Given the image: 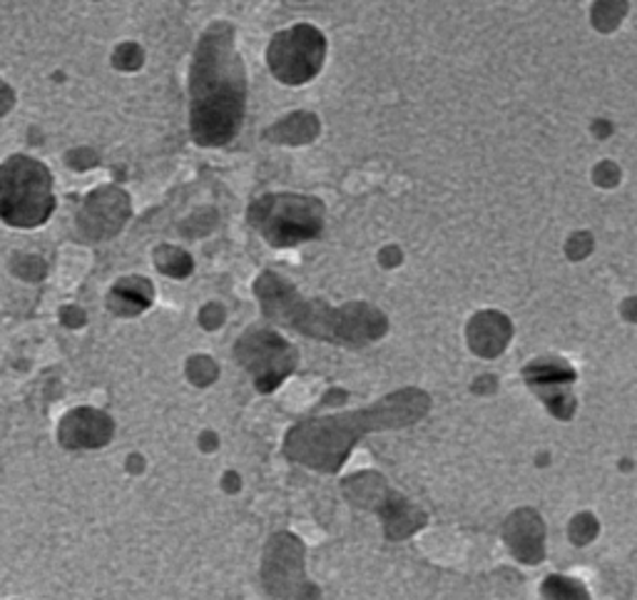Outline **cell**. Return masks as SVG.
I'll list each match as a JSON object with an SVG mask.
<instances>
[{
    "label": "cell",
    "mask_w": 637,
    "mask_h": 600,
    "mask_svg": "<svg viewBox=\"0 0 637 600\" xmlns=\"http://www.w3.org/2000/svg\"><path fill=\"white\" fill-rule=\"evenodd\" d=\"M128 469H130L132 473H140L142 469H145V461H142L140 456H130V459H128Z\"/></svg>",
    "instance_id": "cell-32"
},
{
    "label": "cell",
    "mask_w": 637,
    "mask_h": 600,
    "mask_svg": "<svg viewBox=\"0 0 637 600\" xmlns=\"http://www.w3.org/2000/svg\"><path fill=\"white\" fill-rule=\"evenodd\" d=\"M60 319H62V325L66 327H83L85 325V311L83 309H78V307H66L60 311Z\"/></svg>",
    "instance_id": "cell-28"
},
{
    "label": "cell",
    "mask_w": 637,
    "mask_h": 600,
    "mask_svg": "<svg viewBox=\"0 0 637 600\" xmlns=\"http://www.w3.org/2000/svg\"><path fill=\"white\" fill-rule=\"evenodd\" d=\"M504 541L520 563H528V566L541 563L545 555V549H543L545 526H543V518L538 516V510L533 508L516 510V514L510 516L504 526Z\"/></svg>",
    "instance_id": "cell-12"
},
{
    "label": "cell",
    "mask_w": 637,
    "mask_h": 600,
    "mask_svg": "<svg viewBox=\"0 0 637 600\" xmlns=\"http://www.w3.org/2000/svg\"><path fill=\"white\" fill-rule=\"evenodd\" d=\"M56 208L48 167L15 155L0 165V217L15 227H38Z\"/></svg>",
    "instance_id": "cell-5"
},
{
    "label": "cell",
    "mask_w": 637,
    "mask_h": 600,
    "mask_svg": "<svg viewBox=\"0 0 637 600\" xmlns=\"http://www.w3.org/2000/svg\"><path fill=\"white\" fill-rule=\"evenodd\" d=\"M155 299V286L145 277H125L107 294V309L118 317H138Z\"/></svg>",
    "instance_id": "cell-15"
},
{
    "label": "cell",
    "mask_w": 637,
    "mask_h": 600,
    "mask_svg": "<svg viewBox=\"0 0 637 600\" xmlns=\"http://www.w3.org/2000/svg\"><path fill=\"white\" fill-rule=\"evenodd\" d=\"M598 521L590 514H580L570 523V541L576 545H588L598 536Z\"/></svg>",
    "instance_id": "cell-22"
},
{
    "label": "cell",
    "mask_w": 637,
    "mask_h": 600,
    "mask_svg": "<svg viewBox=\"0 0 637 600\" xmlns=\"http://www.w3.org/2000/svg\"><path fill=\"white\" fill-rule=\"evenodd\" d=\"M327 58V38L319 28L299 23L276 33L267 48V62L284 85H304L319 75Z\"/></svg>",
    "instance_id": "cell-6"
},
{
    "label": "cell",
    "mask_w": 637,
    "mask_h": 600,
    "mask_svg": "<svg viewBox=\"0 0 637 600\" xmlns=\"http://www.w3.org/2000/svg\"><path fill=\"white\" fill-rule=\"evenodd\" d=\"M217 364H214L210 356H192L190 362H187V379H190L194 387H210V384L217 379Z\"/></svg>",
    "instance_id": "cell-20"
},
{
    "label": "cell",
    "mask_w": 637,
    "mask_h": 600,
    "mask_svg": "<svg viewBox=\"0 0 637 600\" xmlns=\"http://www.w3.org/2000/svg\"><path fill=\"white\" fill-rule=\"evenodd\" d=\"M130 214V197L120 187L105 185L87 195L83 210H80L78 227L87 239H110L125 227Z\"/></svg>",
    "instance_id": "cell-10"
},
{
    "label": "cell",
    "mask_w": 637,
    "mask_h": 600,
    "mask_svg": "<svg viewBox=\"0 0 637 600\" xmlns=\"http://www.w3.org/2000/svg\"><path fill=\"white\" fill-rule=\"evenodd\" d=\"M430 399L421 389H401L384 397L376 404L349 411V414L307 419L292 428L284 438V454L292 461L309 466L314 471L334 473L352 454L358 438L374 432L406 428L424 419Z\"/></svg>",
    "instance_id": "cell-2"
},
{
    "label": "cell",
    "mask_w": 637,
    "mask_h": 600,
    "mask_svg": "<svg viewBox=\"0 0 637 600\" xmlns=\"http://www.w3.org/2000/svg\"><path fill=\"white\" fill-rule=\"evenodd\" d=\"M321 132V122L314 113L299 110L286 115L284 120L274 122L272 128L264 132V138L269 142H276V145H309V142L317 140Z\"/></svg>",
    "instance_id": "cell-16"
},
{
    "label": "cell",
    "mask_w": 637,
    "mask_h": 600,
    "mask_svg": "<svg viewBox=\"0 0 637 600\" xmlns=\"http://www.w3.org/2000/svg\"><path fill=\"white\" fill-rule=\"evenodd\" d=\"M376 514L381 516L384 521V531L389 539L401 541L414 536L418 528L426 526V514L414 504H409L406 498L393 494V491H386L384 498L376 504Z\"/></svg>",
    "instance_id": "cell-14"
},
{
    "label": "cell",
    "mask_w": 637,
    "mask_h": 600,
    "mask_svg": "<svg viewBox=\"0 0 637 600\" xmlns=\"http://www.w3.org/2000/svg\"><path fill=\"white\" fill-rule=\"evenodd\" d=\"M142 62H145V52H142L140 46H134V43H122L113 56V66L118 70H125V73H132V70L142 68Z\"/></svg>",
    "instance_id": "cell-21"
},
{
    "label": "cell",
    "mask_w": 637,
    "mask_h": 600,
    "mask_svg": "<svg viewBox=\"0 0 637 600\" xmlns=\"http://www.w3.org/2000/svg\"><path fill=\"white\" fill-rule=\"evenodd\" d=\"M627 0H595L593 28L600 33H613L627 15Z\"/></svg>",
    "instance_id": "cell-18"
},
{
    "label": "cell",
    "mask_w": 637,
    "mask_h": 600,
    "mask_svg": "<svg viewBox=\"0 0 637 600\" xmlns=\"http://www.w3.org/2000/svg\"><path fill=\"white\" fill-rule=\"evenodd\" d=\"M249 225L276 249L317 239L325 230V202L309 195L272 192L249 204Z\"/></svg>",
    "instance_id": "cell-4"
},
{
    "label": "cell",
    "mask_w": 637,
    "mask_h": 600,
    "mask_svg": "<svg viewBox=\"0 0 637 600\" xmlns=\"http://www.w3.org/2000/svg\"><path fill=\"white\" fill-rule=\"evenodd\" d=\"M379 262L386 267V270H393V267H399L403 262V255L399 247H384L381 255H379Z\"/></svg>",
    "instance_id": "cell-29"
},
{
    "label": "cell",
    "mask_w": 637,
    "mask_h": 600,
    "mask_svg": "<svg viewBox=\"0 0 637 600\" xmlns=\"http://www.w3.org/2000/svg\"><path fill=\"white\" fill-rule=\"evenodd\" d=\"M115 434L113 419L105 411L80 407L62 416L58 442L62 449H103Z\"/></svg>",
    "instance_id": "cell-11"
},
{
    "label": "cell",
    "mask_w": 637,
    "mask_h": 600,
    "mask_svg": "<svg viewBox=\"0 0 637 600\" xmlns=\"http://www.w3.org/2000/svg\"><path fill=\"white\" fill-rule=\"evenodd\" d=\"M621 167H617L615 163H600L595 169H593V180L598 187H615L617 183H621Z\"/></svg>",
    "instance_id": "cell-25"
},
{
    "label": "cell",
    "mask_w": 637,
    "mask_h": 600,
    "mask_svg": "<svg viewBox=\"0 0 637 600\" xmlns=\"http://www.w3.org/2000/svg\"><path fill=\"white\" fill-rule=\"evenodd\" d=\"M235 356L245 369L252 374L255 387L269 393L297 369L299 354L274 329L252 327L237 339Z\"/></svg>",
    "instance_id": "cell-7"
},
{
    "label": "cell",
    "mask_w": 637,
    "mask_h": 600,
    "mask_svg": "<svg viewBox=\"0 0 637 600\" xmlns=\"http://www.w3.org/2000/svg\"><path fill=\"white\" fill-rule=\"evenodd\" d=\"M465 337H469V346L475 356H483V360H496L506 352V346L514 337V325L506 315H500L496 309L479 311L471 321L469 329H465Z\"/></svg>",
    "instance_id": "cell-13"
},
{
    "label": "cell",
    "mask_w": 637,
    "mask_h": 600,
    "mask_svg": "<svg viewBox=\"0 0 637 600\" xmlns=\"http://www.w3.org/2000/svg\"><path fill=\"white\" fill-rule=\"evenodd\" d=\"M200 444H202L204 451H212L214 446H217V436H214V434H202L200 436Z\"/></svg>",
    "instance_id": "cell-31"
},
{
    "label": "cell",
    "mask_w": 637,
    "mask_h": 600,
    "mask_svg": "<svg viewBox=\"0 0 637 600\" xmlns=\"http://www.w3.org/2000/svg\"><path fill=\"white\" fill-rule=\"evenodd\" d=\"M11 270L15 274H21L23 280H40V277L45 274V264L40 262L38 257H31V255L23 257V255H17Z\"/></svg>",
    "instance_id": "cell-24"
},
{
    "label": "cell",
    "mask_w": 637,
    "mask_h": 600,
    "mask_svg": "<svg viewBox=\"0 0 637 600\" xmlns=\"http://www.w3.org/2000/svg\"><path fill=\"white\" fill-rule=\"evenodd\" d=\"M543 598L545 600H590V593L580 580L565 578V576H551L543 584Z\"/></svg>",
    "instance_id": "cell-19"
},
{
    "label": "cell",
    "mask_w": 637,
    "mask_h": 600,
    "mask_svg": "<svg viewBox=\"0 0 637 600\" xmlns=\"http://www.w3.org/2000/svg\"><path fill=\"white\" fill-rule=\"evenodd\" d=\"M255 294L267 319L321 342L358 349L389 331V319L374 304L349 302L334 309L321 299H302L297 286L276 272L259 274Z\"/></svg>",
    "instance_id": "cell-3"
},
{
    "label": "cell",
    "mask_w": 637,
    "mask_h": 600,
    "mask_svg": "<svg viewBox=\"0 0 637 600\" xmlns=\"http://www.w3.org/2000/svg\"><path fill=\"white\" fill-rule=\"evenodd\" d=\"M262 584L282 600H321L319 588L304 573V545L292 533L269 539L262 558Z\"/></svg>",
    "instance_id": "cell-8"
},
{
    "label": "cell",
    "mask_w": 637,
    "mask_h": 600,
    "mask_svg": "<svg viewBox=\"0 0 637 600\" xmlns=\"http://www.w3.org/2000/svg\"><path fill=\"white\" fill-rule=\"evenodd\" d=\"M523 379L535 397L543 399L553 416L570 419L576 414L573 384H576L578 374L568 362L558 360V356H541L526 366Z\"/></svg>",
    "instance_id": "cell-9"
},
{
    "label": "cell",
    "mask_w": 637,
    "mask_h": 600,
    "mask_svg": "<svg viewBox=\"0 0 637 600\" xmlns=\"http://www.w3.org/2000/svg\"><path fill=\"white\" fill-rule=\"evenodd\" d=\"M593 235L590 232H576L568 239V245H565V255H568L573 262H578V259H586L590 252H593Z\"/></svg>",
    "instance_id": "cell-23"
},
{
    "label": "cell",
    "mask_w": 637,
    "mask_h": 600,
    "mask_svg": "<svg viewBox=\"0 0 637 600\" xmlns=\"http://www.w3.org/2000/svg\"><path fill=\"white\" fill-rule=\"evenodd\" d=\"M68 163L73 165L75 169H85V167H93L97 163V157H95L93 150H75V152H70Z\"/></svg>",
    "instance_id": "cell-27"
},
{
    "label": "cell",
    "mask_w": 637,
    "mask_h": 600,
    "mask_svg": "<svg viewBox=\"0 0 637 600\" xmlns=\"http://www.w3.org/2000/svg\"><path fill=\"white\" fill-rule=\"evenodd\" d=\"M224 489L227 491H237L239 489V479H237V473H227V477H224Z\"/></svg>",
    "instance_id": "cell-33"
},
{
    "label": "cell",
    "mask_w": 637,
    "mask_h": 600,
    "mask_svg": "<svg viewBox=\"0 0 637 600\" xmlns=\"http://www.w3.org/2000/svg\"><path fill=\"white\" fill-rule=\"evenodd\" d=\"M593 132H595V138H610V132H613V125H610L607 120H595L593 122Z\"/></svg>",
    "instance_id": "cell-30"
},
{
    "label": "cell",
    "mask_w": 637,
    "mask_h": 600,
    "mask_svg": "<svg viewBox=\"0 0 637 600\" xmlns=\"http://www.w3.org/2000/svg\"><path fill=\"white\" fill-rule=\"evenodd\" d=\"M247 107V75L227 21L197 43L190 70V130L197 145L222 148L237 138Z\"/></svg>",
    "instance_id": "cell-1"
},
{
    "label": "cell",
    "mask_w": 637,
    "mask_h": 600,
    "mask_svg": "<svg viewBox=\"0 0 637 600\" xmlns=\"http://www.w3.org/2000/svg\"><path fill=\"white\" fill-rule=\"evenodd\" d=\"M155 264L160 272L173 277V280H185V277H190L194 270L192 257L187 255L185 249L173 245H163L155 249Z\"/></svg>",
    "instance_id": "cell-17"
},
{
    "label": "cell",
    "mask_w": 637,
    "mask_h": 600,
    "mask_svg": "<svg viewBox=\"0 0 637 600\" xmlns=\"http://www.w3.org/2000/svg\"><path fill=\"white\" fill-rule=\"evenodd\" d=\"M200 325L210 331L220 329L224 325V309L220 307V304H208V307H202Z\"/></svg>",
    "instance_id": "cell-26"
}]
</instances>
